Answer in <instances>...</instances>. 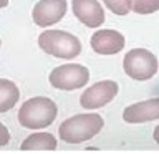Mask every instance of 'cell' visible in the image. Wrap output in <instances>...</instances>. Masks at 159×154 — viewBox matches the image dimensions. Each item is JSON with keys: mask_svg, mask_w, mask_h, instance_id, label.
<instances>
[{"mask_svg": "<svg viewBox=\"0 0 159 154\" xmlns=\"http://www.w3.org/2000/svg\"><path fill=\"white\" fill-rule=\"evenodd\" d=\"M103 126H104V121L99 114L83 113L65 119L58 128V134L61 138V141L65 143L80 144L91 139L93 136H96L103 129Z\"/></svg>", "mask_w": 159, "mask_h": 154, "instance_id": "1", "label": "cell"}, {"mask_svg": "<svg viewBox=\"0 0 159 154\" xmlns=\"http://www.w3.org/2000/svg\"><path fill=\"white\" fill-rule=\"evenodd\" d=\"M58 108L53 99L47 96H35L27 99L18 111V121L23 128L42 129L48 128L55 121Z\"/></svg>", "mask_w": 159, "mask_h": 154, "instance_id": "2", "label": "cell"}, {"mask_svg": "<svg viewBox=\"0 0 159 154\" xmlns=\"http://www.w3.org/2000/svg\"><path fill=\"white\" fill-rule=\"evenodd\" d=\"M38 47L57 58L73 60L81 53V42L65 30H45L38 37Z\"/></svg>", "mask_w": 159, "mask_h": 154, "instance_id": "3", "label": "cell"}, {"mask_svg": "<svg viewBox=\"0 0 159 154\" xmlns=\"http://www.w3.org/2000/svg\"><path fill=\"white\" fill-rule=\"evenodd\" d=\"M123 68L126 75L138 81H146L151 79L157 73L159 61L156 55L146 48H134L124 55Z\"/></svg>", "mask_w": 159, "mask_h": 154, "instance_id": "4", "label": "cell"}, {"mask_svg": "<svg viewBox=\"0 0 159 154\" xmlns=\"http://www.w3.org/2000/svg\"><path fill=\"white\" fill-rule=\"evenodd\" d=\"M50 84L57 89L63 91H73L80 89L89 81V71L86 66L78 63H66L53 68L48 75Z\"/></svg>", "mask_w": 159, "mask_h": 154, "instance_id": "5", "label": "cell"}, {"mask_svg": "<svg viewBox=\"0 0 159 154\" xmlns=\"http://www.w3.org/2000/svg\"><path fill=\"white\" fill-rule=\"evenodd\" d=\"M118 83L113 79H104V81H98L93 86L86 88L80 98V103L84 109H96L101 108L109 101H113V98L118 94Z\"/></svg>", "mask_w": 159, "mask_h": 154, "instance_id": "6", "label": "cell"}, {"mask_svg": "<svg viewBox=\"0 0 159 154\" xmlns=\"http://www.w3.org/2000/svg\"><path fill=\"white\" fill-rule=\"evenodd\" d=\"M68 8L66 0H38L33 7L32 17L38 27H50L65 17Z\"/></svg>", "mask_w": 159, "mask_h": 154, "instance_id": "7", "label": "cell"}, {"mask_svg": "<svg viewBox=\"0 0 159 154\" xmlns=\"http://www.w3.org/2000/svg\"><path fill=\"white\" fill-rule=\"evenodd\" d=\"M124 35L119 33L118 30H98L96 33H93L89 45H91L93 52H96L99 55H114L119 53L124 48Z\"/></svg>", "mask_w": 159, "mask_h": 154, "instance_id": "8", "label": "cell"}, {"mask_svg": "<svg viewBox=\"0 0 159 154\" xmlns=\"http://www.w3.org/2000/svg\"><path fill=\"white\" fill-rule=\"evenodd\" d=\"M123 119L131 124L149 123L154 119H159V98H151L146 101L129 104L123 111Z\"/></svg>", "mask_w": 159, "mask_h": 154, "instance_id": "9", "label": "cell"}, {"mask_svg": "<svg viewBox=\"0 0 159 154\" xmlns=\"http://www.w3.org/2000/svg\"><path fill=\"white\" fill-rule=\"evenodd\" d=\"M73 13L86 27L96 28L104 22V10L98 0H71Z\"/></svg>", "mask_w": 159, "mask_h": 154, "instance_id": "10", "label": "cell"}, {"mask_svg": "<svg viewBox=\"0 0 159 154\" xmlns=\"http://www.w3.org/2000/svg\"><path fill=\"white\" fill-rule=\"evenodd\" d=\"M20 147L22 151H53L57 149V139L53 134L40 131L27 136Z\"/></svg>", "mask_w": 159, "mask_h": 154, "instance_id": "11", "label": "cell"}, {"mask_svg": "<svg viewBox=\"0 0 159 154\" xmlns=\"http://www.w3.org/2000/svg\"><path fill=\"white\" fill-rule=\"evenodd\" d=\"M18 98H20V91L17 84L12 79L0 78V113L12 109L17 104Z\"/></svg>", "mask_w": 159, "mask_h": 154, "instance_id": "12", "label": "cell"}, {"mask_svg": "<svg viewBox=\"0 0 159 154\" xmlns=\"http://www.w3.org/2000/svg\"><path fill=\"white\" fill-rule=\"evenodd\" d=\"M131 10L139 15L154 13L159 10V0H131Z\"/></svg>", "mask_w": 159, "mask_h": 154, "instance_id": "13", "label": "cell"}, {"mask_svg": "<svg viewBox=\"0 0 159 154\" xmlns=\"http://www.w3.org/2000/svg\"><path fill=\"white\" fill-rule=\"evenodd\" d=\"M106 8L116 15H126L131 12V0H103Z\"/></svg>", "mask_w": 159, "mask_h": 154, "instance_id": "14", "label": "cell"}, {"mask_svg": "<svg viewBox=\"0 0 159 154\" xmlns=\"http://www.w3.org/2000/svg\"><path fill=\"white\" fill-rule=\"evenodd\" d=\"M10 141V133H8V129L3 126L2 123H0V146H5Z\"/></svg>", "mask_w": 159, "mask_h": 154, "instance_id": "15", "label": "cell"}, {"mask_svg": "<svg viewBox=\"0 0 159 154\" xmlns=\"http://www.w3.org/2000/svg\"><path fill=\"white\" fill-rule=\"evenodd\" d=\"M152 138H154V141H156L159 144V126L154 128V133H152Z\"/></svg>", "mask_w": 159, "mask_h": 154, "instance_id": "16", "label": "cell"}, {"mask_svg": "<svg viewBox=\"0 0 159 154\" xmlns=\"http://www.w3.org/2000/svg\"><path fill=\"white\" fill-rule=\"evenodd\" d=\"M7 5H8V0H0V8L7 7Z\"/></svg>", "mask_w": 159, "mask_h": 154, "instance_id": "17", "label": "cell"}, {"mask_svg": "<svg viewBox=\"0 0 159 154\" xmlns=\"http://www.w3.org/2000/svg\"><path fill=\"white\" fill-rule=\"evenodd\" d=\"M0 47H2V40H0Z\"/></svg>", "mask_w": 159, "mask_h": 154, "instance_id": "18", "label": "cell"}]
</instances>
